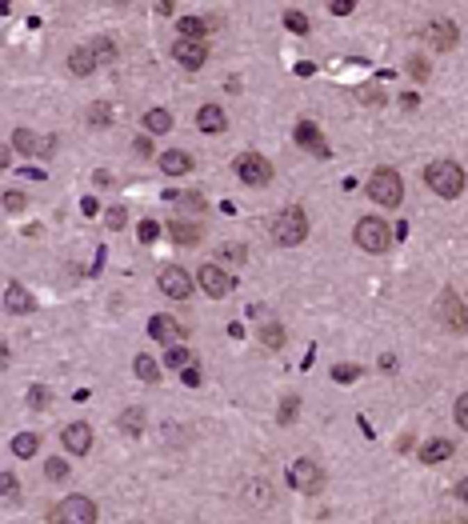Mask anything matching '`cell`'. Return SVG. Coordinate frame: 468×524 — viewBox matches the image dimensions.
Instances as JSON below:
<instances>
[{
  "label": "cell",
  "instance_id": "cell-1",
  "mask_svg": "<svg viewBox=\"0 0 468 524\" xmlns=\"http://www.w3.org/2000/svg\"><path fill=\"white\" fill-rule=\"evenodd\" d=\"M424 180H428V189L436 196H444V200H456L460 192H465V168L456 164V160H433L428 168H424Z\"/></svg>",
  "mask_w": 468,
  "mask_h": 524
},
{
  "label": "cell",
  "instance_id": "cell-2",
  "mask_svg": "<svg viewBox=\"0 0 468 524\" xmlns=\"http://www.w3.org/2000/svg\"><path fill=\"white\" fill-rule=\"evenodd\" d=\"M364 189H369L372 205H380V208H401V200H404V184H401V176H396V168H376Z\"/></svg>",
  "mask_w": 468,
  "mask_h": 524
},
{
  "label": "cell",
  "instance_id": "cell-3",
  "mask_svg": "<svg viewBox=\"0 0 468 524\" xmlns=\"http://www.w3.org/2000/svg\"><path fill=\"white\" fill-rule=\"evenodd\" d=\"M273 237L280 240V244H300V240L308 237V216H305V208L300 205H289L284 212H276V221H273Z\"/></svg>",
  "mask_w": 468,
  "mask_h": 524
},
{
  "label": "cell",
  "instance_id": "cell-4",
  "mask_svg": "<svg viewBox=\"0 0 468 524\" xmlns=\"http://www.w3.org/2000/svg\"><path fill=\"white\" fill-rule=\"evenodd\" d=\"M353 237H356V244H360L364 253H388V244H392V228H388L380 216H360Z\"/></svg>",
  "mask_w": 468,
  "mask_h": 524
},
{
  "label": "cell",
  "instance_id": "cell-5",
  "mask_svg": "<svg viewBox=\"0 0 468 524\" xmlns=\"http://www.w3.org/2000/svg\"><path fill=\"white\" fill-rule=\"evenodd\" d=\"M52 524H97V505L88 496H65L52 509Z\"/></svg>",
  "mask_w": 468,
  "mask_h": 524
},
{
  "label": "cell",
  "instance_id": "cell-6",
  "mask_svg": "<svg viewBox=\"0 0 468 524\" xmlns=\"http://www.w3.org/2000/svg\"><path fill=\"white\" fill-rule=\"evenodd\" d=\"M436 317H440V324L449 328V333H468V317H465V301L452 292V288H444L440 296H436Z\"/></svg>",
  "mask_w": 468,
  "mask_h": 524
},
{
  "label": "cell",
  "instance_id": "cell-7",
  "mask_svg": "<svg viewBox=\"0 0 468 524\" xmlns=\"http://www.w3.org/2000/svg\"><path fill=\"white\" fill-rule=\"evenodd\" d=\"M236 176H241L244 184L260 189V184L273 180V164L260 157V152H241V157H236Z\"/></svg>",
  "mask_w": 468,
  "mask_h": 524
},
{
  "label": "cell",
  "instance_id": "cell-8",
  "mask_svg": "<svg viewBox=\"0 0 468 524\" xmlns=\"http://www.w3.org/2000/svg\"><path fill=\"white\" fill-rule=\"evenodd\" d=\"M289 484L296 489V493H305V496H312V493H321V484H324V473L316 468V461H296L289 468Z\"/></svg>",
  "mask_w": 468,
  "mask_h": 524
},
{
  "label": "cell",
  "instance_id": "cell-9",
  "mask_svg": "<svg viewBox=\"0 0 468 524\" xmlns=\"http://www.w3.org/2000/svg\"><path fill=\"white\" fill-rule=\"evenodd\" d=\"M161 292L168 301H188V296H193V276H188V269L168 264V269L161 272Z\"/></svg>",
  "mask_w": 468,
  "mask_h": 524
},
{
  "label": "cell",
  "instance_id": "cell-10",
  "mask_svg": "<svg viewBox=\"0 0 468 524\" xmlns=\"http://www.w3.org/2000/svg\"><path fill=\"white\" fill-rule=\"evenodd\" d=\"M196 276H200V288L209 292L212 301L228 296V292H232V285H236V280H232V272H225L220 264H200V272H196Z\"/></svg>",
  "mask_w": 468,
  "mask_h": 524
},
{
  "label": "cell",
  "instance_id": "cell-11",
  "mask_svg": "<svg viewBox=\"0 0 468 524\" xmlns=\"http://www.w3.org/2000/svg\"><path fill=\"white\" fill-rule=\"evenodd\" d=\"M13 148H20L24 157H52L56 152V136H36L33 128H17L13 132Z\"/></svg>",
  "mask_w": 468,
  "mask_h": 524
},
{
  "label": "cell",
  "instance_id": "cell-12",
  "mask_svg": "<svg viewBox=\"0 0 468 524\" xmlns=\"http://www.w3.org/2000/svg\"><path fill=\"white\" fill-rule=\"evenodd\" d=\"M424 40L436 48H456V40H460V29L452 24V20H444V16H436V20H428L424 24Z\"/></svg>",
  "mask_w": 468,
  "mask_h": 524
},
{
  "label": "cell",
  "instance_id": "cell-13",
  "mask_svg": "<svg viewBox=\"0 0 468 524\" xmlns=\"http://www.w3.org/2000/svg\"><path fill=\"white\" fill-rule=\"evenodd\" d=\"M60 440L72 456H84L88 448H92V424H84V420H72L65 432H60Z\"/></svg>",
  "mask_w": 468,
  "mask_h": 524
},
{
  "label": "cell",
  "instance_id": "cell-14",
  "mask_svg": "<svg viewBox=\"0 0 468 524\" xmlns=\"http://www.w3.org/2000/svg\"><path fill=\"white\" fill-rule=\"evenodd\" d=\"M148 336H152V340H161V344H177L180 336H184V328H180V320L177 317H152L148 320Z\"/></svg>",
  "mask_w": 468,
  "mask_h": 524
},
{
  "label": "cell",
  "instance_id": "cell-15",
  "mask_svg": "<svg viewBox=\"0 0 468 524\" xmlns=\"http://www.w3.org/2000/svg\"><path fill=\"white\" fill-rule=\"evenodd\" d=\"M172 52H177V61L184 64L188 72H196L200 64L209 61V45H204V40H180V45L172 48Z\"/></svg>",
  "mask_w": 468,
  "mask_h": 524
},
{
  "label": "cell",
  "instance_id": "cell-16",
  "mask_svg": "<svg viewBox=\"0 0 468 524\" xmlns=\"http://www.w3.org/2000/svg\"><path fill=\"white\" fill-rule=\"evenodd\" d=\"M296 144H300L305 152H316V157H328V144H324L321 128L312 125V120H300V125H296Z\"/></svg>",
  "mask_w": 468,
  "mask_h": 524
},
{
  "label": "cell",
  "instance_id": "cell-17",
  "mask_svg": "<svg viewBox=\"0 0 468 524\" xmlns=\"http://www.w3.org/2000/svg\"><path fill=\"white\" fill-rule=\"evenodd\" d=\"M212 29H220V20H216V16H209V20H200V16H184V20L177 24L180 40H200V36L212 32Z\"/></svg>",
  "mask_w": 468,
  "mask_h": 524
},
{
  "label": "cell",
  "instance_id": "cell-18",
  "mask_svg": "<svg viewBox=\"0 0 468 524\" xmlns=\"http://www.w3.org/2000/svg\"><path fill=\"white\" fill-rule=\"evenodd\" d=\"M4 308H8V312H33L36 301H33V292H29V288L13 280V285L4 288Z\"/></svg>",
  "mask_w": 468,
  "mask_h": 524
},
{
  "label": "cell",
  "instance_id": "cell-19",
  "mask_svg": "<svg viewBox=\"0 0 468 524\" xmlns=\"http://www.w3.org/2000/svg\"><path fill=\"white\" fill-rule=\"evenodd\" d=\"M196 125H200V132H225L228 128V116L220 104H200V112H196Z\"/></svg>",
  "mask_w": 468,
  "mask_h": 524
},
{
  "label": "cell",
  "instance_id": "cell-20",
  "mask_svg": "<svg viewBox=\"0 0 468 524\" xmlns=\"http://www.w3.org/2000/svg\"><path fill=\"white\" fill-rule=\"evenodd\" d=\"M161 173L164 176L193 173V157H188V152H180V148H168V152H161Z\"/></svg>",
  "mask_w": 468,
  "mask_h": 524
},
{
  "label": "cell",
  "instance_id": "cell-21",
  "mask_svg": "<svg viewBox=\"0 0 468 524\" xmlns=\"http://www.w3.org/2000/svg\"><path fill=\"white\" fill-rule=\"evenodd\" d=\"M92 68H97L92 48H72V52H68V72H72V77H92Z\"/></svg>",
  "mask_w": 468,
  "mask_h": 524
},
{
  "label": "cell",
  "instance_id": "cell-22",
  "mask_svg": "<svg viewBox=\"0 0 468 524\" xmlns=\"http://www.w3.org/2000/svg\"><path fill=\"white\" fill-rule=\"evenodd\" d=\"M452 456V440H444V436H436V440H428V445L420 448V461L424 464H440Z\"/></svg>",
  "mask_w": 468,
  "mask_h": 524
},
{
  "label": "cell",
  "instance_id": "cell-23",
  "mask_svg": "<svg viewBox=\"0 0 468 524\" xmlns=\"http://www.w3.org/2000/svg\"><path fill=\"white\" fill-rule=\"evenodd\" d=\"M168 232H172L177 244H188V248L200 244V237H204V232H200V224H188V221H172V224H168Z\"/></svg>",
  "mask_w": 468,
  "mask_h": 524
},
{
  "label": "cell",
  "instance_id": "cell-24",
  "mask_svg": "<svg viewBox=\"0 0 468 524\" xmlns=\"http://www.w3.org/2000/svg\"><path fill=\"white\" fill-rule=\"evenodd\" d=\"M132 372H136V376H140L145 384H156V381H161V365H156V360L148 356V352H140V356L132 360Z\"/></svg>",
  "mask_w": 468,
  "mask_h": 524
},
{
  "label": "cell",
  "instance_id": "cell-25",
  "mask_svg": "<svg viewBox=\"0 0 468 524\" xmlns=\"http://www.w3.org/2000/svg\"><path fill=\"white\" fill-rule=\"evenodd\" d=\"M116 424H120V432H129V436H140V432H145V408H136V404L124 408Z\"/></svg>",
  "mask_w": 468,
  "mask_h": 524
},
{
  "label": "cell",
  "instance_id": "cell-26",
  "mask_svg": "<svg viewBox=\"0 0 468 524\" xmlns=\"http://www.w3.org/2000/svg\"><path fill=\"white\" fill-rule=\"evenodd\" d=\"M36 448H40V436H36V432H20V436H13V452H17L20 461L36 456Z\"/></svg>",
  "mask_w": 468,
  "mask_h": 524
},
{
  "label": "cell",
  "instance_id": "cell-27",
  "mask_svg": "<svg viewBox=\"0 0 468 524\" xmlns=\"http://www.w3.org/2000/svg\"><path fill=\"white\" fill-rule=\"evenodd\" d=\"M284 340H289V333H284V324H264V328H260V344H264V349H284Z\"/></svg>",
  "mask_w": 468,
  "mask_h": 524
},
{
  "label": "cell",
  "instance_id": "cell-28",
  "mask_svg": "<svg viewBox=\"0 0 468 524\" xmlns=\"http://www.w3.org/2000/svg\"><path fill=\"white\" fill-rule=\"evenodd\" d=\"M145 128L161 136V132H168V128H172V116H168L164 109H148V112H145Z\"/></svg>",
  "mask_w": 468,
  "mask_h": 524
},
{
  "label": "cell",
  "instance_id": "cell-29",
  "mask_svg": "<svg viewBox=\"0 0 468 524\" xmlns=\"http://www.w3.org/2000/svg\"><path fill=\"white\" fill-rule=\"evenodd\" d=\"M220 264H232V269H241L244 264V256H248V248H244V244H220Z\"/></svg>",
  "mask_w": 468,
  "mask_h": 524
},
{
  "label": "cell",
  "instance_id": "cell-30",
  "mask_svg": "<svg viewBox=\"0 0 468 524\" xmlns=\"http://www.w3.org/2000/svg\"><path fill=\"white\" fill-rule=\"evenodd\" d=\"M356 100H360V104H372V109H380V104H385V88H380V84H360V88H356Z\"/></svg>",
  "mask_w": 468,
  "mask_h": 524
},
{
  "label": "cell",
  "instance_id": "cell-31",
  "mask_svg": "<svg viewBox=\"0 0 468 524\" xmlns=\"http://www.w3.org/2000/svg\"><path fill=\"white\" fill-rule=\"evenodd\" d=\"M88 48H92V56H97V64H100V61H104V64H108V61H116V45L108 40V36H97V40H92Z\"/></svg>",
  "mask_w": 468,
  "mask_h": 524
},
{
  "label": "cell",
  "instance_id": "cell-32",
  "mask_svg": "<svg viewBox=\"0 0 468 524\" xmlns=\"http://www.w3.org/2000/svg\"><path fill=\"white\" fill-rule=\"evenodd\" d=\"M88 125L92 128H108L113 125V109H108V104H92V109H88Z\"/></svg>",
  "mask_w": 468,
  "mask_h": 524
},
{
  "label": "cell",
  "instance_id": "cell-33",
  "mask_svg": "<svg viewBox=\"0 0 468 524\" xmlns=\"http://www.w3.org/2000/svg\"><path fill=\"white\" fill-rule=\"evenodd\" d=\"M296 413H300V397H284V404L276 408V420H280V424H292Z\"/></svg>",
  "mask_w": 468,
  "mask_h": 524
},
{
  "label": "cell",
  "instance_id": "cell-34",
  "mask_svg": "<svg viewBox=\"0 0 468 524\" xmlns=\"http://www.w3.org/2000/svg\"><path fill=\"white\" fill-rule=\"evenodd\" d=\"M284 29L296 32V36H305V32H308V16L296 13V8H289V13H284Z\"/></svg>",
  "mask_w": 468,
  "mask_h": 524
},
{
  "label": "cell",
  "instance_id": "cell-35",
  "mask_svg": "<svg viewBox=\"0 0 468 524\" xmlns=\"http://www.w3.org/2000/svg\"><path fill=\"white\" fill-rule=\"evenodd\" d=\"M164 365H172V368H180V372H184L188 365H196V356H193V352H184V349H168Z\"/></svg>",
  "mask_w": 468,
  "mask_h": 524
},
{
  "label": "cell",
  "instance_id": "cell-36",
  "mask_svg": "<svg viewBox=\"0 0 468 524\" xmlns=\"http://www.w3.org/2000/svg\"><path fill=\"white\" fill-rule=\"evenodd\" d=\"M29 404H33V408H49V404H52V392L45 388V384H33V388H29Z\"/></svg>",
  "mask_w": 468,
  "mask_h": 524
},
{
  "label": "cell",
  "instance_id": "cell-37",
  "mask_svg": "<svg viewBox=\"0 0 468 524\" xmlns=\"http://www.w3.org/2000/svg\"><path fill=\"white\" fill-rule=\"evenodd\" d=\"M24 208H29L24 192H4V212H24Z\"/></svg>",
  "mask_w": 468,
  "mask_h": 524
},
{
  "label": "cell",
  "instance_id": "cell-38",
  "mask_svg": "<svg viewBox=\"0 0 468 524\" xmlns=\"http://www.w3.org/2000/svg\"><path fill=\"white\" fill-rule=\"evenodd\" d=\"M408 72H412V80H428V61L424 56H408Z\"/></svg>",
  "mask_w": 468,
  "mask_h": 524
},
{
  "label": "cell",
  "instance_id": "cell-39",
  "mask_svg": "<svg viewBox=\"0 0 468 524\" xmlns=\"http://www.w3.org/2000/svg\"><path fill=\"white\" fill-rule=\"evenodd\" d=\"M45 477H49V480H65V477H68V464L60 461V456H56V461L45 464Z\"/></svg>",
  "mask_w": 468,
  "mask_h": 524
},
{
  "label": "cell",
  "instance_id": "cell-40",
  "mask_svg": "<svg viewBox=\"0 0 468 524\" xmlns=\"http://www.w3.org/2000/svg\"><path fill=\"white\" fill-rule=\"evenodd\" d=\"M356 376H360V368H356V365H337V368H332V381H340V384L356 381Z\"/></svg>",
  "mask_w": 468,
  "mask_h": 524
},
{
  "label": "cell",
  "instance_id": "cell-41",
  "mask_svg": "<svg viewBox=\"0 0 468 524\" xmlns=\"http://www.w3.org/2000/svg\"><path fill=\"white\" fill-rule=\"evenodd\" d=\"M136 232H140V240H145V244H152V240L161 237V228H156V221H140V228H136Z\"/></svg>",
  "mask_w": 468,
  "mask_h": 524
},
{
  "label": "cell",
  "instance_id": "cell-42",
  "mask_svg": "<svg viewBox=\"0 0 468 524\" xmlns=\"http://www.w3.org/2000/svg\"><path fill=\"white\" fill-rule=\"evenodd\" d=\"M248 496H257V505H268V500H273V496H268V484H264V480L248 484Z\"/></svg>",
  "mask_w": 468,
  "mask_h": 524
},
{
  "label": "cell",
  "instance_id": "cell-43",
  "mask_svg": "<svg viewBox=\"0 0 468 524\" xmlns=\"http://www.w3.org/2000/svg\"><path fill=\"white\" fill-rule=\"evenodd\" d=\"M0 484H4V496H8V500H17L20 484H17V477H13V473H4V477H0Z\"/></svg>",
  "mask_w": 468,
  "mask_h": 524
},
{
  "label": "cell",
  "instance_id": "cell-44",
  "mask_svg": "<svg viewBox=\"0 0 468 524\" xmlns=\"http://www.w3.org/2000/svg\"><path fill=\"white\" fill-rule=\"evenodd\" d=\"M456 424H460V429L468 432V392L460 400H456Z\"/></svg>",
  "mask_w": 468,
  "mask_h": 524
},
{
  "label": "cell",
  "instance_id": "cell-45",
  "mask_svg": "<svg viewBox=\"0 0 468 524\" xmlns=\"http://www.w3.org/2000/svg\"><path fill=\"white\" fill-rule=\"evenodd\" d=\"M180 205L193 208V212H200V208H204V196H200V192H184V196H180Z\"/></svg>",
  "mask_w": 468,
  "mask_h": 524
},
{
  "label": "cell",
  "instance_id": "cell-46",
  "mask_svg": "<svg viewBox=\"0 0 468 524\" xmlns=\"http://www.w3.org/2000/svg\"><path fill=\"white\" fill-rule=\"evenodd\" d=\"M328 13H332V16H348V13H353V0H332V4H328Z\"/></svg>",
  "mask_w": 468,
  "mask_h": 524
},
{
  "label": "cell",
  "instance_id": "cell-47",
  "mask_svg": "<svg viewBox=\"0 0 468 524\" xmlns=\"http://www.w3.org/2000/svg\"><path fill=\"white\" fill-rule=\"evenodd\" d=\"M108 224L120 228V224H124V208H108Z\"/></svg>",
  "mask_w": 468,
  "mask_h": 524
},
{
  "label": "cell",
  "instance_id": "cell-48",
  "mask_svg": "<svg viewBox=\"0 0 468 524\" xmlns=\"http://www.w3.org/2000/svg\"><path fill=\"white\" fill-rule=\"evenodd\" d=\"M81 208H84V216H97V200H92V196H84V200H81Z\"/></svg>",
  "mask_w": 468,
  "mask_h": 524
},
{
  "label": "cell",
  "instance_id": "cell-49",
  "mask_svg": "<svg viewBox=\"0 0 468 524\" xmlns=\"http://www.w3.org/2000/svg\"><path fill=\"white\" fill-rule=\"evenodd\" d=\"M401 104H404V109H420V100H417V93H404V96H401Z\"/></svg>",
  "mask_w": 468,
  "mask_h": 524
},
{
  "label": "cell",
  "instance_id": "cell-50",
  "mask_svg": "<svg viewBox=\"0 0 468 524\" xmlns=\"http://www.w3.org/2000/svg\"><path fill=\"white\" fill-rule=\"evenodd\" d=\"M180 376H184V384H200V372H196V368H184Z\"/></svg>",
  "mask_w": 468,
  "mask_h": 524
},
{
  "label": "cell",
  "instance_id": "cell-51",
  "mask_svg": "<svg viewBox=\"0 0 468 524\" xmlns=\"http://www.w3.org/2000/svg\"><path fill=\"white\" fill-rule=\"evenodd\" d=\"M456 496H460V500H465V505H468V477L460 480V484H456Z\"/></svg>",
  "mask_w": 468,
  "mask_h": 524
},
{
  "label": "cell",
  "instance_id": "cell-52",
  "mask_svg": "<svg viewBox=\"0 0 468 524\" xmlns=\"http://www.w3.org/2000/svg\"><path fill=\"white\" fill-rule=\"evenodd\" d=\"M452 524H468V521H452Z\"/></svg>",
  "mask_w": 468,
  "mask_h": 524
}]
</instances>
